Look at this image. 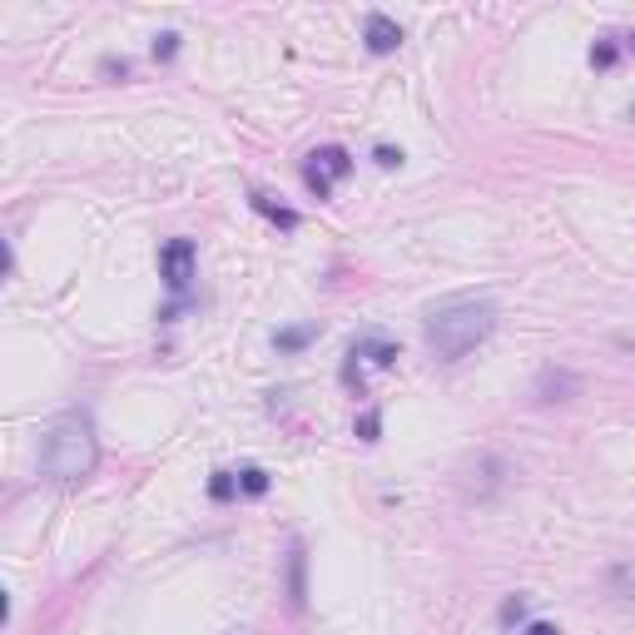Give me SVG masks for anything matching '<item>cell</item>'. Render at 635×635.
Segmentation results:
<instances>
[{
    "instance_id": "ba28073f",
    "label": "cell",
    "mask_w": 635,
    "mask_h": 635,
    "mask_svg": "<svg viewBox=\"0 0 635 635\" xmlns=\"http://www.w3.org/2000/svg\"><path fill=\"white\" fill-rule=\"evenodd\" d=\"M288 601H293V611H303V601H308V551H303V541L288 546Z\"/></svg>"
},
{
    "instance_id": "277c9868",
    "label": "cell",
    "mask_w": 635,
    "mask_h": 635,
    "mask_svg": "<svg viewBox=\"0 0 635 635\" xmlns=\"http://www.w3.org/2000/svg\"><path fill=\"white\" fill-rule=\"evenodd\" d=\"M348 174H353V154H348L343 144H323V149H313V154L303 159V179H308V189H313L318 199H328L333 184L348 179Z\"/></svg>"
},
{
    "instance_id": "4fadbf2b",
    "label": "cell",
    "mask_w": 635,
    "mask_h": 635,
    "mask_svg": "<svg viewBox=\"0 0 635 635\" xmlns=\"http://www.w3.org/2000/svg\"><path fill=\"white\" fill-rule=\"evenodd\" d=\"M611 586H616V596H621V601H635V566H631V561L611 566Z\"/></svg>"
},
{
    "instance_id": "3957f363",
    "label": "cell",
    "mask_w": 635,
    "mask_h": 635,
    "mask_svg": "<svg viewBox=\"0 0 635 635\" xmlns=\"http://www.w3.org/2000/svg\"><path fill=\"white\" fill-rule=\"evenodd\" d=\"M402 353H397V343L392 338H382V333H363L353 348H348V363H343V382L348 387H368V373H387L392 363H397Z\"/></svg>"
},
{
    "instance_id": "2e32d148",
    "label": "cell",
    "mask_w": 635,
    "mask_h": 635,
    "mask_svg": "<svg viewBox=\"0 0 635 635\" xmlns=\"http://www.w3.org/2000/svg\"><path fill=\"white\" fill-rule=\"evenodd\" d=\"M521 616H526V596H507V601H502V626H521Z\"/></svg>"
},
{
    "instance_id": "30bf717a",
    "label": "cell",
    "mask_w": 635,
    "mask_h": 635,
    "mask_svg": "<svg viewBox=\"0 0 635 635\" xmlns=\"http://www.w3.org/2000/svg\"><path fill=\"white\" fill-rule=\"evenodd\" d=\"M616 60H621V45H616V35H601V40L591 45V65H596V70H611Z\"/></svg>"
},
{
    "instance_id": "8fae6325",
    "label": "cell",
    "mask_w": 635,
    "mask_h": 635,
    "mask_svg": "<svg viewBox=\"0 0 635 635\" xmlns=\"http://www.w3.org/2000/svg\"><path fill=\"white\" fill-rule=\"evenodd\" d=\"M308 338H318V323H308V328H288V333H273V343H278L283 353H298Z\"/></svg>"
},
{
    "instance_id": "5b68a950",
    "label": "cell",
    "mask_w": 635,
    "mask_h": 635,
    "mask_svg": "<svg viewBox=\"0 0 635 635\" xmlns=\"http://www.w3.org/2000/svg\"><path fill=\"white\" fill-rule=\"evenodd\" d=\"M194 273H199V249H194V239H169L164 249H159V278L169 283V293H189V283H194Z\"/></svg>"
},
{
    "instance_id": "ffe728a7",
    "label": "cell",
    "mask_w": 635,
    "mask_h": 635,
    "mask_svg": "<svg viewBox=\"0 0 635 635\" xmlns=\"http://www.w3.org/2000/svg\"><path fill=\"white\" fill-rule=\"evenodd\" d=\"M626 40H631V50H635V30H631V35H626Z\"/></svg>"
},
{
    "instance_id": "ac0fdd59",
    "label": "cell",
    "mask_w": 635,
    "mask_h": 635,
    "mask_svg": "<svg viewBox=\"0 0 635 635\" xmlns=\"http://www.w3.org/2000/svg\"><path fill=\"white\" fill-rule=\"evenodd\" d=\"M378 164H382V169L402 164V149H392V144H378Z\"/></svg>"
},
{
    "instance_id": "9a60e30c",
    "label": "cell",
    "mask_w": 635,
    "mask_h": 635,
    "mask_svg": "<svg viewBox=\"0 0 635 635\" xmlns=\"http://www.w3.org/2000/svg\"><path fill=\"white\" fill-rule=\"evenodd\" d=\"M353 432H358V442H378L382 437V412L378 407H368V412L353 422Z\"/></svg>"
},
{
    "instance_id": "9c48e42d",
    "label": "cell",
    "mask_w": 635,
    "mask_h": 635,
    "mask_svg": "<svg viewBox=\"0 0 635 635\" xmlns=\"http://www.w3.org/2000/svg\"><path fill=\"white\" fill-rule=\"evenodd\" d=\"M254 209L263 214V219H273L278 229H298V214H293L288 204H273L268 194H254Z\"/></svg>"
},
{
    "instance_id": "7a4b0ae2",
    "label": "cell",
    "mask_w": 635,
    "mask_h": 635,
    "mask_svg": "<svg viewBox=\"0 0 635 635\" xmlns=\"http://www.w3.org/2000/svg\"><path fill=\"white\" fill-rule=\"evenodd\" d=\"M40 467H45L55 482H85V477L100 467V437H95L90 412H60V417L50 422Z\"/></svg>"
},
{
    "instance_id": "7c38bea8",
    "label": "cell",
    "mask_w": 635,
    "mask_h": 635,
    "mask_svg": "<svg viewBox=\"0 0 635 635\" xmlns=\"http://www.w3.org/2000/svg\"><path fill=\"white\" fill-rule=\"evenodd\" d=\"M268 487H273V482H268L263 467H244V472H239V492H244V497H263Z\"/></svg>"
},
{
    "instance_id": "8992f818",
    "label": "cell",
    "mask_w": 635,
    "mask_h": 635,
    "mask_svg": "<svg viewBox=\"0 0 635 635\" xmlns=\"http://www.w3.org/2000/svg\"><path fill=\"white\" fill-rule=\"evenodd\" d=\"M363 40H368V50H373V55H392V50L402 45V25H397L392 15L373 10V15H368V25H363Z\"/></svg>"
},
{
    "instance_id": "6da1fadb",
    "label": "cell",
    "mask_w": 635,
    "mask_h": 635,
    "mask_svg": "<svg viewBox=\"0 0 635 635\" xmlns=\"http://www.w3.org/2000/svg\"><path fill=\"white\" fill-rule=\"evenodd\" d=\"M492 328H497V303H492V298L462 293V298H442V303L427 313L422 338H427V348H432L437 358L457 363V358H467L472 348H482V343L492 338Z\"/></svg>"
},
{
    "instance_id": "d6986e66",
    "label": "cell",
    "mask_w": 635,
    "mask_h": 635,
    "mask_svg": "<svg viewBox=\"0 0 635 635\" xmlns=\"http://www.w3.org/2000/svg\"><path fill=\"white\" fill-rule=\"evenodd\" d=\"M526 635H561V631H556L551 621H536V626H531V631H526Z\"/></svg>"
},
{
    "instance_id": "5bb4252c",
    "label": "cell",
    "mask_w": 635,
    "mask_h": 635,
    "mask_svg": "<svg viewBox=\"0 0 635 635\" xmlns=\"http://www.w3.org/2000/svg\"><path fill=\"white\" fill-rule=\"evenodd\" d=\"M209 497H214V502H234V497H239V477H234V472H214Z\"/></svg>"
},
{
    "instance_id": "e0dca14e",
    "label": "cell",
    "mask_w": 635,
    "mask_h": 635,
    "mask_svg": "<svg viewBox=\"0 0 635 635\" xmlns=\"http://www.w3.org/2000/svg\"><path fill=\"white\" fill-rule=\"evenodd\" d=\"M174 50H179V35H174V30L154 40V60H174Z\"/></svg>"
},
{
    "instance_id": "52a82bcc",
    "label": "cell",
    "mask_w": 635,
    "mask_h": 635,
    "mask_svg": "<svg viewBox=\"0 0 635 635\" xmlns=\"http://www.w3.org/2000/svg\"><path fill=\"white\" fill-rule=\"evenodd\" d=\"M581 392V378L576 373H566V368H546L541 378H536V402H566V397H576Z\"/></svg>"
}]
</instances>
